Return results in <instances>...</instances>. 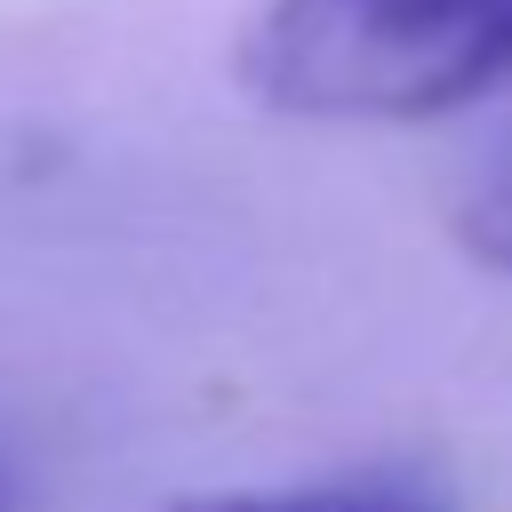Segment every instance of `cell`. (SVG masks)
Here are the masks:
<instances>
[{"mask_svg":"<svg viewBox=\"0 0 512 512\" xmlns=\"http://www.w3.org/2000/svg\"><path fill=\"white\" fill-rule=\"evenodd\" d=\"M456 240H464L472 264H488V272L512 280V144L464 184V200H456Z\"/></svg>","mask_w":512,"mask_h":512,"instance_id":"obj_3","label":"cell"},{"mask_svg":"<svg viewBox=\"0 0 512 512\" xmlns=\"http://www.w3.org/2000/svg\"><path fill=\"white\" fill-rule=\"evenodd\" d=\"M168 512H456V496L424 472H336V480H296V488L184 496Z\"/></svg>","mask_w":512,"mask_h":512,"instance_id":"obj_2","label":"cell"},{"mask_svg":"<svg viewBox=\"0 0 512 512\" xmlns=\"http://www.w3.org/2000/svg\"><path fill=\"white\" fill-rule=\"evenodd\" d=\"M0 512H8V480H0Z\"/></svg>","mask_w":512,"mask_h":512,"instance_id":"obj_4","label":"cell"},{"mask_svg":"<svg viewBox=\"0 0 512 512\" xmlns=\"http://www.w3.org/2000/svg\"><path fill=\"white\" fill-rule=\"evenodd\" d=\"M232 72L288 120H440L512 80V0H264Z\"/></svg>","mask_w":512,"mask_h":512,"instance_id":"obj_1","label":"cell"}]
</instances>
